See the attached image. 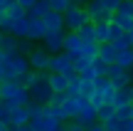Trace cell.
Here are the masks:
<instances>
[{"label":"cell","instance_id":"obj_1","mask_svg":"<svg viewBox=\"0 0 133 131\" xmlns=\"http://www.w3.org/2000/svg\"><path fill=\"white\" fill-rule=\"evenodd\" d=\"M0 104L8 111H15L17 107H27L30 104V94L22 84H17L15 79H3L0 82Z\"/></svg>","mask_w":133,"mask_h":131},{"label":"cell","instance_id":"obj_2","mask_svg":"<svg viewBox=\"0 0 133 131\" xmlns=\"http://www.w3.org/2000/svg\"><path fill=\"white\" fill-rule=\"evenodd\" d=\"M0 69H3L5 79H17L25 72H30V64H27V57L25 54H5Z\"/></svg>","mask_w":133,"mask_h":131},{"label":"cell","instance_id":"obj_3","mask_svg":"<svg viewBox=\"0 0 133 131\" xmlns=\"http://www.w3.org/2000/svg\"><path fill=\"white\" fill-rule=\"evenodd\" d=\"M62 20H64V32H76L84 22H89L84 8L81 5H74V3H69V8L62 13Z\"/></svg>","mask_w":133,"mask_h":131},{"label":"cell","instance_id":"obj_4","mask_svg":"<svg viewBox=\"0 0 133 131\" xmlns=\"http://www.w3.org/2000/svg\"><path fill=\"white\" fill-rule=\"evenodd\" d=\"M47 72H49V74H62V77H66V79L76 77L74 67H71V57H69V54H64V52L52 54V57H49V67H47Z\"/></svg>","mask_w":133,"mask_h":131},{"label":"cell","instance_id":"obj_5","mask_svg":"<svg viewBox=\"0 0 133 131\" xmlns=\"http://www.w3.org/2000/svg\"><path fill=\"white\" fill-rule=\"evenodd\" d=\"M84 13H86V17H89V22H109L111 20V13L104 10L101 0H86Z\"/></svg>","mask_w":133,"mask_h":131},{"label":"cell","instance_id":"obj_6","mask_svg":"<svg viewBox=\"0 0 133 131\" xmlns=\"http://www.w3.org/2000/svg\"><path fill=\"white\" fill-rule=\"evenodd\" d=\"M27 64H30L32 72H47V67H49V54L44 52L42 47H32V49H30V54H27Z\"/></svg>","mask_w":133,"mask_h":131},{"label":"cell","instance_id":"obj_7","mask_svg":"<svg viewBox=\"0 0 133 131\" xmlns=\"http://www.w3.org/2000/svg\"><path fill=\"white\" fill-rule=\"evenodd\" d=\"M42 49L52 57V54H59L62 52V45H64V32H47L42 40Z\"/></svg>","mask_w":133,"mask_h":131},{"label":"cell","instance_id":"obj_8","mask_svg":"<svg viewBox=\"0 0 133 131\" xmlns=\"http://www.w3.org/2000/svg\"><path fill=\"white\" fill-rule=\"evenodd\" d=\"M106 79L111 82V87H114V89H123V87H128V84H131L128 69H121V67H116V64H111V67H109Z\"/></svg>","mask_w":133,"mask_h":131},{"label":"cell","instance_id":"obj_9","mask_svg":"<svg viewBox=\"0 0 133 131\" xmlns=\"http://www.w3.org/2000/svg\"><path fill=\"white\" fill-rule=\"evenodd\" d=\"M79 49H81V40L76 32H64V45H62V52L69 54L71 59L79 57Z\"/></svg>","mask_w":133,"mask_h":131},{"label":"cell","instance_id":"obj_10","mask_svg":"<svg viewBox=\"0 0 133 131\" xmlns=\"http://www.w3.org/2000/svg\"><path fill=\"white\" fill-rule=\"evenodd\" d=\"M42 25H44V35H47V32H64V20H62V15H59V13H52V10L42 17Z\"/></svg>","mask_w":133,"mask_h":131},{"label":"cell","instance_id":"obj_11","mask_svg":"<svg viewBox=\"0 0 133 131\" xmlns=\"http://www.w3.org/2000/svg\"><path fill=\"white\" fill-rule=\"evenodd\" d=\"M131 104H133V87H131V84L114 92V99H111V107H114V109H118V107H131Z\"/></svg>","mask_w":133,"mask_h":131},{"label":"cell","instance_id":"obj_12","mask_svg":"<svg viewBox=\"0 0 133 131\" xmlns=\"http://www.w3.org/2000/svg\"><path fill=\"white\" fill-rule=\"evenodd\" d=\"M74 121H79L81 126L86 129L89 124H94V121H96V109L91 107L89 102H81V104H79V114H76V119H74Z\"/></svg>","mask_w":133,"mask_h":131},{"label":"cell","instance_id":"obj_13","mask_svg":"<svg viewBox=\"0 0 133 131\" xmlns=\"http://www.w3.org/2000/svg\"><path fill=\"white\" fill-rule=\"evenodd\" d=\"M30 25H27V40L30 42H39V40L44 37V25L42 20H35V17H27Z\"/></svg>","mask_w":133,"mask_h":131},{"label":"cell","instance_id":"obj_14","mask_svg":"<svg viewBox=\"0 0 133 131\" xmlns=\"http://www.w3.org/2000/svg\"><path fill=\"white\" fill-rule=\"evenodd\" d=\"M96 59H101L104 64H114L116 62V49H114V45L111 42H106V45H99V49H96Z\"/></svg>","mask_w":133,"mask_h":131},{"label":"cell","instance_id":"obj_15","mask_svg":"<svg viewBox=\"0 0 133 131\" xmlns=\"http://www.w3.org/2000/svg\"><path fill=\"white\" fill-rule=\"evenodd\" d=\"M79 104H81V99H79V97H76V99L66 97V102L62 104V114H64V121H71V119H76V114H79Z\"/></svg>","mask_w":133,"mask_h":131},{"label":"cell","instance_id":"obj_16","mask_svg":"<svg viewBox=\"0 0 133 131\" xmlns=\"http://www.w3.org/2000/svg\"><path fill=\"white\" fill-rule=\"evenodd\" d=\"M91 25H94V42L96 45L111 42V37H109V22H91Z\"/></svg>","mask_w":133,"mask_h":131},{"label":"cell","instance_id":"obj_17","mask_svg":"<svg viewBox=\"0 0 133 131\" xmlns=\"http://www.w3.org/2000/svg\"><path fill=\"white\" fill-rule=\"evenodd\" d=\"M49 13V3L47 0H37V3L32 5V8L27 10V17H35V20H42L44 15Z\"/></svg>","mask_w":133,"mask_h":131},{"label":"cell","instance_id":"obj_18","mask_svg":"<svg viewBox=\"0 0 133 131\" xmlns=\"http://www.w3.org/2000/svg\"><path fill=\"white\" fill-rule=\"evenodd\" d=\"M49 89H52V94H64L66 92V77L62 74H49Z\"/></svg>","mask_w":133,"mask_h":131},{"label":"cell","instance_id":"obj_19","mask_svg":"<svg viewBox=\"0 0 133 131\" xmlns=\"http://www.w3.org/2000/svg\"><path fill=\"white\" fill-rule=\"evenodd\" d=\"M27 121H30V116L25 107H17L15 111H10V126H25Z\"/></svg>","mask_w":133,"mask_h":131},{"label":"cell","instance_id":"obj_20","mask_svg":"<svg viewBox=\"0 0 133 131\" xmlns=\"http://www.w3.org/2000/svg\"><path fill=\"white\" fill-rule=\"evenodd\" d=\"M27 25H30L27 15H25V17H20V20H15V22H12V37L27 40Z\"/></svg>","mask_w":133,"mask_h":131},{"label":"cell","instance_id":"obj_21","mask_svg":"<svg viewBox=\"0 0 133 131\" xmlns=\"http://www.w3.org/2000/svg\"><path fill=\"white\" fill-rule=\"evenodd\" d=\"M0 52L17 54V37H12V35H3V40H0Z\"/></svg>","mask_w":133,"mask_h":131},{"label":"cell","instance_id":"obj_22","mask_svg":"<svg viewBox=\"0 0 133 131\" xmlns=\"http://www.w3.org/2000/svg\"><path fill=\"white\" fill-rule=\"evenodd\" d=\"M76 35H79L81 42H94V25H91V22H84L79 30H76ZM94 45H96V42H94Z\"/></svg>","mask_w":133,"mask_h":131},{"label":"cell","instance_id":"obj_23","mask_svg":"<svg viewBox=\"0 0 133 131\" xmlns=\"http://www.w3.org/2000/svg\"><path fill=\"white\" fill-rule=\"evenodd\" d=\"M114 114H116V109L111 107V104H104V107H99V109H96V121H99V124H104V121H109Z\"/></svg>","mask_w":133,"mask_h":131},{"label":"cell","instance_id":"obj_24","mask_svg":"<svg viewBox=\"0 0 133 131\" xmlns=\"http://www.w3.org/2000/svg\"><path fill=\"white\" fill-rule=\"evenodd\" d=\"M5 15H8V17H10V20H12V22H15V20L25 17V15H27V13H25V10L20 8L17 3H8V8H5Z\"/></svg>","mask_w":133,"mask_h":131},{"label":"cell","instance_id":"obj_25","mask_svg":"<svg viewBox=\"0 0 133 131\" xmlns=\"http://www.w3.org/2000/svg\"><path fill=\"white\" fill-rule=\"evenodd\" d=\"M91 94H94V82H84V79H81L79 82V99L81 102H89Z\"/></svg>","mask_w":133,"mask_h":131},{"label":"cell","instance_id":"obj_26","mask_svg":"<svg viewBox=\"0 0 133 131\" xmlns=\"http://www.w3.org/2000/svg\"><path fill=\"white\" fill-rule=\"evenodd\" d=\"M96 49H99V45H94V42H81L79 57H86V59H96Z\"/></svg>","mask_w":133,"mask_h":131},{"label":"cell","instance_id":"obj_27","mask_svg":"<svg viewBox=\"0 0 133 131\" xmlns=\"http://www.w3.org/2000/svg\"><path fill=\"white\" fill-rule=\"evenodd\" d=\"M111 45H114V49H116V52H121V49H131V40H128V32H123L118 40H114Z\"/></svg>","mask_w":133,"mask_h":131},{"label":"cell","instance_id":"obj_28","mask_svg":"<svg viewBox=\"0 0 133 131\" xmlns=\"http://www.w3.org/2000/svg\"><path fill=\"white\" fill-rule=\"evenodd\" d=\"M118 15H126V17H133V0H121L118 8H116Z\"/></svg>","mask_w":133,"mask_h":131},{"label":"cell","instance_id":"obj_29","mask_svg":"<svg viewBox=\"0 0 133 131\" xmlns=\"http://www.w3.org/2000/svg\"><path fill=\"white\" fill-rule=\"evenodd\" d=\"M47 3H49V10L52 13H59V15L69 8V0H47Z\"/></svg>","mask_w":133,"mask_h":131},{"label":"cell","instance_id":"obj_30","mask_svg":"<svg viewBox=\"0 0 133 131\" xmlns=\"http://www.w3.org/2000/svg\"><path fill=\"white\" fill-rule=\"evenodd\" d=\"M91 67H94L96 77H106L109 74V64H104L101 59H91Z\"/></svg>","mask_w":133,"mask_h":131},{"label":"cell","instance_id":"obj_31","mask_svg":"<svg viewBox=\"0 0 133 131\" xmlns=\"http://www.w3.org/2000/svg\"><path fill=\"white\" fill-rule=\"evenodd\" d=\"M101 126H104V131H121V121H118L116 116H111L109 121H104Z\"/></svg>","mask_w":133,"mask_h":131},{"label":"cell","instance_id":"obj_32","mask_svg":"<svg viewBox=\"0 0 133 131\" xmlns=\"http://www.w3.org/2000/svg\"><path fill=\"white\" fill-rule=\"evenodd\" d=\"M30 49H32V42H30V40H17V54H25V57H27Z\"/></svg>","mask_w":133,"mask_h":131},{"label":"cell","instance_id":"obj_33","mask_svg":"<svg viewBox=\"0 0 133 131\" xmlns=\"http://www.w3.org/2000/svg\"><path fill=\"white\" fill-rule=\"evenodd\" d=\"M114 116L118 119V121H128V119H131V107H118Z\"/></svg>","mask_w":133,"mask_h":131},{"label":"cell","instance_id":"obj_34","mask_svg":"<svg viewBox=\"0 0 133 131\" xmlns=\"http://www.w3.org/2000/svg\"><path fill=\"white\" fill-rule=\"evenodd\" d=\"M118 3H121V0H101V5H104V10H106V13H111V15L116 13V8H118Z\"/></svg>","mask_w":133,"mask_h":131},{"label":"cell","instance_id":"obj_35","mask_svg":"<svg viewBox=\"0 0 133 131\" xmlns=\"http://www.w3.org/2000/svg\"><path fill=\"white\" fill-rule=\"evenodd\" d=\"M121 35H123V30H118L114 22H109V37H111V42H114V40H118Z\"/></svg>","mask_w":133,"mask_h":131},{"label":"cell","instance_id":"obj_36","mask_svg":"<svg viewBox=\"0 0 133 131\" xmlns=\"http://www.w3.org/2000/svg\"><path fill=\"white\" fill-rule=\"evenodd\" d=\"M64 131H84V126H81L79 121L71 119V121H64Z\"/></svg>","mask_w":133,"mask_h":131},{"label":"cell","instance_id":"obj_37","mask_svg":"<svg viewBox=\"0 0 133 131\" xmlns=\"http://www.w3.org/2000/svg\"><path fill=\"white\" fill-rule=\"evenodd\" d=\"M64 102H66V94H52V99H49L52 107H62Z\"/></svg>","mask_w":133,"mask_h":131},{"label":"cell","instance_id":"obj_38","mask_svg":"<svg viewBox=\"0 0 133 131\" xmlns=\"http://www.w3.org/2000/svg\"><path fill=\"white\" fill-rule=\"evenodd\" d=\"M15 3H17V5H20V8H22V10H25V13H27V10H30V8H32V5H35V3H37V0H15Z\"/></svg>","mask_w":133,"mask_h":131},{"label":"cell","instance_id":"obj_39","mask_svg":"<svg viewBox=\"0 0 133 131\" xmlns=\"http://www.w3.org/2000/svg\"><path fill=\"white\" fill-rule=\"evenodd\" d=\"M84 131H104V126H101L99 121H94V124H89V126H86Z\"/></svg>","mask_w":133,"mask_h":131},{"label":"cell","instance_id":"obj_40","mask_svg":"<svg viewBox=\"0 0 133 131\" xmlns=\"http://www.w3.org/2000/svg\"><path fill=\"white\" fill-rule=\"evenodd\" d=\"M121 131H133V121H121Z\"/></svg>","mask_w":133,"mask_h":131},{"label":"cell","instance_id":"obj_41","mask_svg":"<svg viewBox=\"0 0 133 131\" xmlns=\"http://www.w3.org/2000/svg\"><path fill=\"white\" fill-rule=\"evenodd\" d=\"M8 131H30V126L25 124V126H8Z\"/></svg>","mask_w":133,"mask_h":131},{"label":"cell","instance_id":"obj_42","mask_svg":"<svg viewBox=\"0 0 133 131\" xmlns=\"http://www.w3.org/2000/svg\"><path fill=\"white\" fill-rule=\"evenodd\" d=\"M5 8H8V0H0V13H5Z\"/></svg>","mask_w":133,"mask_h":131},{"label":"cell","instance_id":"obj_43","mask_svg":"<svg viewBox=\"0 0 133 131\" xmlns=\"http://www.w3.org/2000/svg\"><path fill=\"white\" fill-rule=\"evenodd\" d=\"M69 3H74V5H81V8H84V5H86V0H69Z\"/></svg>","mask_w":133,"mask_h":131},{"label":"cell","instance_id":"obj_44","mask_svg":"<svg viewBox=\"0 0 133 131\" xmlns=\"http://www.w3.org/2000/svg\"><path fill=\"white\" fill-rule=\"evenodd\" d=\"M128 40H131V47H133V30H131V32H128Z\"/></svg>","mask_w":133,"mask_h":131},{"label":"cell","instance_id":"obj_45","mask_svg":"<svg viewBox=\"0 0 133 131\" xmlns=\"http://www.w3.org/2000/svg\"><path fill=\"white\" fill-rule=\"evenodd\" d=\"M3 59H5V52H0V67H3Z\"/></svg>","mask_w":133,"mask_h":131},{"label":"cell","instance_id":"obj_46","mask_svg":"<svg viewBox=\"0 0 133 131\" xmlns=\"http://www.w3.org/2000/svg\"><path fill=\"white\" fill-rule=\"evenodd\" d=\"M0 131H8V126H5V124H3V121H0Z\"/></svg>","mask_w":133,"mask_h":131},{"label":"cell","instance_id":"obj_47","mask_svg":"<svg viewBox=\"0 0 133 131\" xmlns=\"http://www.w3.org/2000/svg\"><path fill=\"white\" fill-rule=\"evenodd\" d=\"M128 77H131V87H133V69H131V72H128Z\"/></svg>","mask_w":133,"mask_h":131},{"label":"cell","instance_id":"obj_48","mask_svg":"<svg viewBox=\"0 0 133 131\" xmlns=\"http://www.w3.org/2000/svg\"><path fill=\"white\" fill-rule=\"evenodd\" d=\"M131 121H133V104H131Z\"/></svg>","mask_w":133,"mask_h":131},{"label":"cell","instance_id":"obj_49","mask_svg":"<svg viewBox=\"0 0 133 131\" xmlns=\"http://www.w3.org/2000/svg\"><path fill=\"white\" fill-rule=\"evenodd\" d=\"M0 111H3V104H0Z\"/></svg>","mask_w":133,"mask_h":131},{"label":"cell","instance_id":"obj_50","mask_svg":"<svg viewBox=\"0 0 133 131\" xmlns=\"http://www.w3.org/2000/svg\"><path fill=\"white\" fill-rule=\"evenodd\" d=\"M8 3H15V0H8Z\"/></svg>","mask_w":133,"mask_h":131},{"label":"cell","instance_id":"obj_51","mask_svg":"<svg viewBox=\"0 0 133 131\" xmlns=\"http://www.w3.org/2000/svg\"><path fill=\"white\" fill-rule=\"evenodd\" d=\"M0 40H3V32H0Z\"/></svg>","mask_w":133,"mask_h":131}]
</instances>
